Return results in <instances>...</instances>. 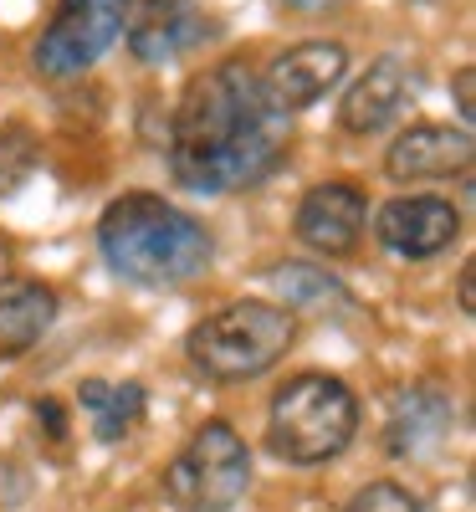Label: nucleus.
I'll list each match as a JSON object with an SVG mask.
<instances>
[{
  "instance_id": "19",
  "label": "nucleus",
  "mask_w": 476,
  "mask_h": 512,
  "mask_svg": "<svg viewBox=\"0 0 476 512\" xmlns=\"http://www.w3.org/2000/svg\"><path fill=\"white\" fill-rule=\"evenodd\" d=\"M31 415H36V431H41V436L57 441V446H67V410H62V400L41 395V400L31 405Z\"/></svg>"
},
{
  "instance_id": "16",
  "label": "nucleus",
  "mask_w": 476,
  "mask_h": 512,
  "mask_svg": "<svg viewBox=\"0 0 476 512\" xmlns=\"http://www.w3.org/2000/svg\"><path fill=\"white\" fill-rule=\"evenodd\" d=\"M267 282L282 297L287 313H349L354 308V292L328 267H313V262H282V267H272Z\"/></svg>"
},
{
  "instance_id": "22",
  "label": "nucleus",
  "mask_w": 476,
  "mask_h": 512,
  "mask_svg": "<svg viewBox=\"0 0 476 512\" xmlns=\"http://www.w3.org/2000/svg\"><path fill=\"white\" fill-rule=\"evenodd\" d=\"M456 308L471 318L476 313V262H461V277H456Z\"/></svg>"
},
{
  "instance_id": "7",
  "label": "nucleus",
  "mask_w": 476,
  "mask_h": 512,
  "mask_svg": "<svg viewBox=\"0 0 476 512\" xmlns=\"http://www.w3.org/2000/svg\"><path fill=\"white\" fill-rule=\"evenodd\" d=\"M123 36H128V57L139 67H169L185 52L205 47L210 36H221V26L195 0H134L128 21H123Z\"/></svg>"
},
{
  "instance_id": "4",
  "label": "nucleus",
  "mask_w": 476,
  "mask_h": 512,
  "mask_svg": "<svg viewBox=\"0 0 476 512\" xmlns=\"http://www.w3.org/2000/svg\"><path fill=\"white\" fill-rule=\"evenodd\" d=\"M292 344H297V313L267 303V297H241V303L215 308L190 328L185 354L195 374H205L210 384H246L277 369Z\"/></svg>"
},
{
  "instance_id": "12",
  "label": "nucleus",
  "mask_w": 476,
  "mask_h": 512,
  "mask_svg": "<svg viewBox=\"0 0 476 512\" xmlns=\"http://www.w3.org/2000/svg\"><path fill=\"white\" fill-rule=\"evenodd\" d=\"M415 82H420V72L405 57L369 62V72H359L354 88L343 93V103H338V128H343V134H354V139L384 134V128L410 108Z\"/></svg>"
},
{
  "instance_id": "18",
  "label": "nucleus",
  "mask_w": 476,
  "mask_h": 512,
  "mask_svg": "<svg viewBox=\"0 0 476 512\" xmlns=\"http://www.w3.org/2000/svg\"><path fill=\"white\" fill-rule=\"evenodd\" d=\"M343 512H430L405 482H369V487H359L349 502H343Z\"/></svg>"
},
{
  "instance_id": "5",
  "label": "nucleus",
  "mask_w": 476,
  "mask_h": 512,
  "mask_svg": "<svg viewBox=\"0 0 476 512\" xmlns=\"http://www.w3.org/2000/svg\"><path fill=\"white\" fill-rule=\"evenodd\" d=\"M251 487V446L231 420H205L164 466V497L175 512H236Z\"/></svg>"
},
{
  "instance_id": "14",
  "label": "nucleus",
  "mask_w": 476,
  "mask_h": 512,
  "mask_svg": "<svg viewBox=\"0 0 476 512\" xmlns=\"http://www.w3.org/2000/svg\"><path fill=\"white\" fill-rule=\"evenodd\" d=\"M57 323V292L36 277L0 282V359L31 354Z\"/></svg>"
},
{
  "instance_id": "15",
  "label": "nucleus",
  "mask_w": 476,
  "mask_h": 512,
  "mask_svg": "<svg viewBox=\"0 0 476 512\" xmlns=\"http://www.w3.org/2000/svg\"><path fill=\"white\" fill-rule=\"evenodd\" d=\"M144 384L134 379H82L77 384V405L88 415V431L103 446H118L134 425L144 420Z\"/></svg>"
},
{
  "instance_id": "21",
  "label": "nucleus",
  "mask_w": 476,
  "mask_h": 512,
  "mask_svg": "<svg viewBox=\"0 0 476 512\" xmlns=\"http://www.w3.org/2000/svg\"><path fill=\"white\" fill-rule=\"evenodd\" d=\"M272 6H277L282 16H308V21H318V16H338L349 0H272Z\"/></svg>"
},
{
  "instance_id": "23",
  "label": "nucleus",
  "mask_w": 476,
  "mask_h": 512,
  "mask_svg": "<svg viewBox=\"0 0 476 512\" xmlns=\"http://www.w3.org/2000/svg\"><path fill=\"white\" fill-rule=\"evenodd\" d=\"M6 272H11V241H0V282H6Z\"/></svg>"
},
{
  "instance_id": "13",
  "label": "nucleus",
  "mask_w": 476,
  "mask_h": 512,
  "mask_svg": "<svg viewBox=\"0 0 476 512\" xmlns=\"http://www.w3.org/2000/svg\"><path fill=\"white\" fill-rule=\"evenodd\" d=\"M456 431V405L436 384H405L389 400L384 415V451L395 461H420L430 451H441Z\"/></svg>"
},
{
  "instance_id": "8",
  "label": "nucleus",
  "mask_w": 476,
  "mask_h": 512,
  "mask_svg": "<svg viewBox=\"0 0 476 512\" xmlns=\"http://www.w3.org/2000/svg\"><path fill=\"white\" fill-rule=\"evenodd\" d=\"M476 164V139L461 123H410L384 149V180L395 185H441L466 180Z\"/></svg>"
},
{
  "instance_id": "10",
  "label": "nucleus",
  "mask_w": 476,
  "mask_h": 512,
  "mask_svg": "<svg viewBox=\"0 0 476 512\" xmlns=\"http://www.w3.org/2000/svg\"><path fill=\"white\" fill-rule=\"evenodd\" d=\"M343 72H349V47L343 41H297V47L267 62L262 88L282 113H308L338 88Z\"/></svg>"
},
{
  "instance_id": "11",
  "label": "nucleus",
  "mask_w": 476,
  "mask_h": 512,
  "mask_svg": "<svg viewBox=\"0 0 476 512\" xmlns=\"http://www.w3.org/2000/svg\"><path fill=\"white\" fill-rule=\"evenodd\" d=\"M297 241L318 256H349L369 226V195L349 180H323L297 200Z\"/></svg>"
},
{
  "instance_id": "17",
  "label": "nucleus",
  "mask_w": 476,
  "mask_h": 512,
  "mask_svg": "<svg viewBox=\"0 0 476 512\" xmlns=\"http://www.w3.org/2000/svg\"><path fill=\"white\" fill-rule=\"evenodd\" d=\"M36 159H41V144L31 134V123H21V118L0 123V200L26 190V180L36 175Z\"/></svg>"
},
{
  "instance_id": "6",
  "label": "nucleus",
  "mask_w": 476,
  "mask_h": 512,
  "mask_svg": "<svg viewBox=\"0 0 476 512\" xmlns=\"http://www.w3.org/2000/svg\"><path fill=\"white\" fill-rule=\"evenodd\" d=\"M128 6L134 0H57L47 31L31 47L36 72L52 82H67V77H82L88 67H98L118 47Z\"/></svg>"
},
{
  "instance_id": "1",
  "label": "nucleus",
  "mask_w": 476,
  "mask_h": 512,
  "mask_svg": "<svg viewBox=\"0 0 476 512\" xmlns=\"http://www.w3.org/2000/svg\"><path fill=\"white\" fill-rule=\"evenodd\" d=\"M292 154V113H282L262 72L226 57L195 72L169 118V175L190 195H236L267 185Z\"/></svg>"
},
{
  "instance_id": "3",
  "label": "nucleus",
  "mask_w": 476,
  "mask_h": 512,
  "mask_svg": "<svg viewBox=\"0 0 476 512\" xmlns=\"http://www.w3.org/2000/svg\"><path fill=\"white\" fill-rule=\"evenodd\" d=\"M359 436V395L349 379L308 369L292 374L267 410V451L282 466H328Z\"/></svg>"
},
{
  "instance_id": "9",
  "label": "nucleus",
  "mask_w": 476,
  "mask_h": 512,
  "mask_svg": "<svg viewBox=\"0 0 476 512\" xmlns=\"http://www.w3.org/2000/svg\"><path fill=\"white\" fill-rule=\"evenodd\" d=\"M374 236L389 256H400V262H430V256L456 246L461 210L446 195H395L389 205H379Z\"/></svg>"
},
{
  "instance_id": "2",
  "label": "nucleus",
  "mask_w": 476,
  "mask_h": 512,
  "mask_svg": "<svg viewBox=\"0 0 476 512\" xmlns=\"http://www.w3.org/2000/svg\"><path fill=\"white\" fill-rule=\"evenodd\" d=\"M98 251L128 287H185L215 262V236L164 195L128 190L103 210Z\"/></svg>"
},
{
  "instance_id": "20",
  "label": "nucleus",
  "mask_w": 476,
  "mask_h": 512,
  "mask_svg": "<svg viewBox=\"0 0 476 512\" xmlns=\"http://www.w3.org/2000/svg\"><path fill=\"white\" fill-rule=\"evenodd\" d=\"M476 72L471 67H456L451 72V93H456V113H461V128H471V118H476Z\"/></svg>"
}]
</instances>
